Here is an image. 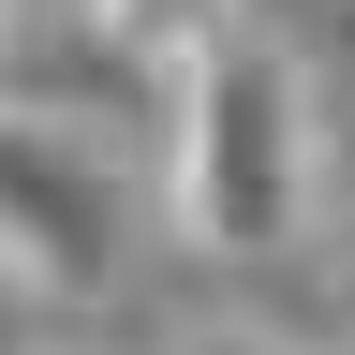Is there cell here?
Instances as JSON below:
<instances>
[{"mask_svg":"<svg viewBox=\"0 0 355 355\" xmlns=\"http://www.w3.org/2000/svg\"><path fill=\"white\" fill-rule=\"evenodd\" d=\"M222 15H237V0H89V44L133 60V74H163V60H193Z\"/></svg>","mask_w":355,"mask_h":355,"instance_id":"cell-3","label":"cell"},{"mask_svg":"<svg viewBox=\"0 0 355 355\" xmlns=\"http://www.w3.org/2000/svg\"><path fill=\"white\" fill-rule=\"evenodd\" d=\"M207 355H282V340H207Z\"/></svg>","mask_w":355,"mask_h":355,"instance_id":"cell-4","label":"cell"},{"mask_svg":"<svg viewBox=\"0 0 355 355\" xmlns=\"http://www.w3.org/2000/svg\"><path fill=\"white\" fill-rule=\"evenodd\" d=\"M326 207V74L296 30L222 15L193 60H163V222L207 266H282Z\"/></svg>","mask_w":355,"mask_h":355,"instance_id":"cell-1","label":"cell"},{"mask_svg":"<svg viewBox=\"0 0 355 355\" xmlns=\"http://www.w3.org/2000/svg\"><path fill=\"white\" fill-rule=\"evenodd\" d=\"M133 266V207H119V148L60 133L30 104H0V296L30 311H89Z\"/></svg>","mask_w":355,"mask_h":355,"instance_id":"cell-2","label":"cell"}]
</instances>
